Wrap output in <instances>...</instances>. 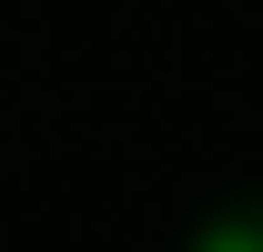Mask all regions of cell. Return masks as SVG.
I'll return each instance as SVG.
<instances>
[{
    "label": "cell",
    "instance_id": "6da1fadb",
    "mask_svg": "<svg viewBox=\"0 0 263 252\" xmlns=\"http://www.w3.org/2000/svg\"><path fill=\"white\" fill-rule=\"evenodd\" d=\"M193 252H263V222H253V212H213V222L193 232Z\"/></svg>",
    "mask_w": 263,
    "mask_h": 252
}]
</instances>
